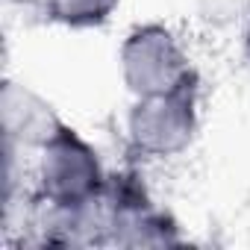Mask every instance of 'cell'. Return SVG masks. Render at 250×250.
<instances>
[{"label":"cell","instance_id":"7a4b0ae2","mask_svg":"<svg viewBox=\"0 0 250 250\" xmlns=\"http://www.w3.org/2000/svg\"><path fill=\"white\" fill-rule=\"evenodd\" d=\"M197 130V91L194 80L162 91L136 97L130 118H127V136L133 147L145 156H177L183 153Z\"/></svg>","mask_w":250,"mask_h":250},{"label":"cell","instance_id":"8992f818","mask_svg":"<svg viewBox=\"0 0 250 250\" xmlns=\"http://www.w3.org/2000/svg\"><path fill=\"white\" fill-rule=\"evenodd\" d=\"M247 53H250V24H247Z\"/></svg>","mask_w":250,"mask_h":250},{"label":"cell","instance_id":"6da1fadb","mask_svg":"<svg viewBox=\"0 0 250 250\" xmlns=\"http://www.w3.org/2000/svg\"><path fill=\"white\" fill-rule=\"evenodd\" d=\"M39 150V188L53 209H83L103 194L106 174L97 150L65 124Z\"/></svg>","mask_w":250,"mask_h":250},{"label":"cell","instance_id":"3957f363","mask_svg":"<svg viewBox=\"0 0 250 250\" xmlns=\"http://www.w3.org/2000/svg\"><path fill=\"white\" fill-rule=\"evenodd\" d=\"M121 77L136 97L171 91L194 80L188 56L171 30L159 24L139 27L121 44Z\"/></svg>","mask_w":250,"mask_h":250},{"label":"cell","instance_id":"5b68a950","mask_svg":"<svg viewBox=\"0 0 250 250\" xmlns=\"http://www.w3.org/2000/svg\"><path fill=\"white\" fill-rule=\"evenodd\" d=\"M118 0H44V9L56 24L65 27H97L103 24Z\"/></svg>","mask_w":250,"mask_h":250},{"label":"cell","instance_id":"277c9868","mask_svg":"<svg viewBox=\"0 0 250 250\" xmlns=\"http://www.w3.org/2000/svg\"><path fill=\"white\" fill-rule=\"evenodd\" d=\"M0 106H3L6 142L42 147L62 127V121L53 115V109L39 94H33L30 88H24L18 83H6L3 85V103Z\"/></svg>","mask_w":250,"mask_h":250}]
</instances>
